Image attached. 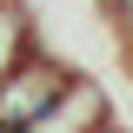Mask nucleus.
<instances>
[{
	"label": "nucleus",
	"instance_id": "obj_2",
	"mask_svg": "<svg viewBox=\"0 0 133 133\" xmlns=\"http://www.w3.org/2000/svg\"><path fill=\"white\" fill-rule=\"evenodd\" d=\"M20 53H27V20H20L14 7L0 0V80H7V73L20 66Z\"/></svg>",
	"mask_w": 133,
	"mask_h": 133
},
{
	"label": "nucleus",
	"instance_id": "obj_1",
	"mask_svg": "<svg viewBox=\"0 0 133 133\" xmlns=\"http://www.w3.org/2000/svg\"><path fill=\"white\" fill-rule=\"evenodd\" d=\"M66 87H73L66 66H40V60L14 66V73L0 80V127H40V120L60 107Z\"/></svg>",
	"mask_w": 133,
	"mask_h": 133
}]
</instances>
